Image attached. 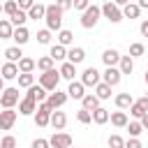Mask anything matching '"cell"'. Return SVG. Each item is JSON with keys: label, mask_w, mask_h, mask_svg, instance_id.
<instances>
[{"label": "cell", "mask_w": 148, "mask_h": 148, "mask_svg": "<svg viewBox=\"0 0 148 148\" xmlns=\"http://www.w3.org/2000/svg\"><path fill=\"white\" fill-rule=\"evenodd\" d=\"M72 42H74L72 30H60V32H58V44H60V46H69Z\"/></svg>", "instance_id": "836d02e7"}, {"label": "cell", "mask_w": 148, "mask_h": 148, "mask_svg": "<svg viewBox=\"0 0 148 148\" xmlns=\"http://www.w3.org/2000/svg\"><path fill=\"white\" fill-rule=\"evenodd\" d=\"M90 116H92V123H95V125H104V123H109V111H106L104 106L95 109Z\"/></svg>", "instance_id": "484cf974"}, {"label": "cell", "mask_w": 148, "mask_h": 148, "mask_svg": "<svg viewBox=\"0 0 148 148\" xmlns=\"http://www.w3.org/2000/svg\"><path fill=\"white\" fill-rule=\"evenodd\" d=\"M44 21H46V30H62V12L58 5H46V14H44Z\"/></svg>", "instance_id": "6da1fadb"}, {"label": "cell", "mask_w": 148, "mask_h": 148, "mask_svg": "<svg viewBox=\"0 0 148 148\" xmlns=\"http://www.w3.org/2000/svg\"><path fill=\"white\" fill-rule=\"evenodd\" d=\"M139 30H141V35H143V37H148V18H146V21H141Z\"/></svg>", "instance_id": "f907efd6"}, {"label": "cell", "mask_w": 148, "mask_h": 148, "mask_svg": "<svg viewBox=\"0 0 148 148\" xmlns=\"http://www.w3.org/2000/svg\"><path fill=\"white\" fill-rule=\"evenodd\" d=\"M44 14H46V5H42V2H35L32 7H30V12H28V18H44Z\"/></svg>", "instance_id": "83f0119b"}, {"label": "cell", "mask_w": 148, "mask_h": 148, "mask_svg": "<svg viewBox=\"0 0 148 148\" xmlns=\"http://www.w3.org/2000/svg\"><path fill=\"white\" fill-rule=\"evenodd\" d=\"M0 14H2V2H0Z\"/></svg>", "instance_id": "9f6ffc18"}, {"label": "cell", "mask_w": 148, "mask_h": 148, "mask_svg": "<svg viewBox=\"0 0 148 148\" xmlns=\"http://www.w3.org/2000/svg\"><path fill=\"white\" fill-rule=\"evenodd\" d=\"M49 146L51 148H69L72 146V136L65 134V132H53V136L49 139Z\"/></svg>", "instance_id": "ba28073f"}, {"label": "cell", "mask_w": 148, "mask_h": 148, "mask_svg": "<svg viewBox=\"0 0 148 148\" xmlns=\"http://www.w3.org/2000/svg\"><path fill=\"white\" fill-rule=\"evenodd\" d=\"M74 7H76L79 12H86V9L90 7V2H88V0H76V2H74Z\"/></svg>", "instance_id": "7dc6e473"}, {"label": "cell", "mask_w": 148, "mask_h": 148, "mask_svg": "<svg viewBox=\"0 0 148 148\" xmlns=\"http://www.w3.org/2000/svg\"><path fill=\"white\" fill-rule=\"evenodd\" d=\"M132 69H134V62H132V58H130V56H120L118 72H120V74H132Z\"/></svg>", "instance_id": "f1b7e54d"}, {"label": "cell", "mask_w": 148, "mask_h": 148, "mask_svg": "<svg viewBox=\"0 0 148 148\" xmlns=\"http://www.w3.org/2000/svg\"><path fill=\"white\" fill-rule=\"evenodd\" d=\"M109 120H111V125H116V127H127V116H125V111H113V113H109Z\"/></svg>", "instance_id": "603a6c76"}, {"label": "cell", "mask_w": 148, "mask_h": 148, "mask_svg": "<svg viewBox=\"0 0 148 148\" xmlns=\"http://www.w3.org/2000/svg\"><path fill=\"white\" fill-rule=\"evenodd\" d=\"M58 7H60V12H67V9H72V7H74V2H69V0H60V2H58Z\"/></svg>", "instance_id": "681fc988"}, {"label": "cell", "mask_w": 148, "mask_h": 148, "mask_svg": "<svg viewBox=\"0 0 148 148\" xmlns=\"http://www.w3.org/2000/svg\"><path fill=\"white\" fill-rule=\"evenodd\" d=\"M25 21H28V14H25V12H21V9H18L14 16H9L12 28H23V25H25Z\"/></svg>", "instance_id": "f546056e"}, {"label": "cell", "mask_w": 148, "mask_h": 148, "mask_svg": "<svg viewBox=\"0 0 148 148\" xmlns=\"http://www.w3.org/2000/svg\"><path fill=\"white\" fill-rule=\"evenodd\" d=\"M49 58H51L53 62H56V60H65V58H67V49L60 46V44H53L51 51H49Z\"/></svg>", "instance_id": "cb8c5ba5"}, {"label": "cell", "mask_w": 148, "mask_h": 148, "mask_svg": "<svg viewBox=\"0 0 148 148\" xmlns=\"http://www.w3.org/2000/svg\"><path fill=\"white\" fill-rule=\"evenodd\" d=\"M120 12H123V18H139V14H141V9H139L134 2H127Z\"/></svg>", "instance_id": "4316f807"}, {"label": "cell", "mask_w": 148, "mask_h": 148, "mask_svg": "<svg viewBox=\"0 0 148 148\" xmlns=\"http://www.w3.org/2000/svg\"><path fill=\"white\" fill-rule=\"evenodd\" d=\"M99 16H102V9H99V5H90V7H88L83 14H81V25H83L86 30H90V28H95V25H97Z\"/></svg>", "instance_id": "3957f363"}, {"label": "cell", "mask_w": 148, "mask_h": 148, "mask_svg": "<svg viewBox=\"0 0 148 148\" xmlns=\"http://www.w3.org/2000/svg\"><path fill=\"white\" fill-rule=\"evenodd\" d=\"M136 102H139V104H141V106H143V111H146V113H148V97H146V95H143V97H141V99H136Z\"/></svg>", "instance_id": "816d5d0a"}, {"label": "cell", "mask_w": 148, "mask_h": 148, "mask_svg": "<svg viewBox=\"0 0 148 148\" xmlns=\"http://www.w3.org/2000/svg\"><path fill=\"white\" fill-rule=\"evenodd\" d=\"M14 123H16V111L2 109V111H0V130H12Z\"/></svg>", "instance_id": "30bf717a"}, {"label": "cell", "mask_w": 148, "mask_h": 148, "mask_svg": "<svg viewBox=\"0 0 148 148\" xmlns=\"http://www.w3.org/2000/svg\"><path fill=\"white\" fill-rule=\"evenodd\" d=\"M16 5H18V9H21V12H25V14H28V12H30V7H32L35 2H32V0H18Z\"/></svg>", "instance_id": "f6af8a7d"}, {"label": "cell", "mask_w": 148, "mask_h": 148, "mask_svg": "<svg viewBox=\"0 0 148 148\" xmlns=\"http://www.w3.org/2000/svg\"><path fill=\"white\" fill-rule=\"evenodd\" d=\"M35 67L42 69V72H49V69H53V60H51L49 56H42L39 60H35Z\"/></svg>", "instance_id": "e575fe53"}, {"label": "cell", "mask_w": 148, "mask_h": 148, "mask_svg": "<svg viewBox=\"0 0 148 148\" xmlns=\"http://www.w3.org/2000/svg\"><path fill=\"white\" fill-rule=\"evenodd\" d=\"M81 104H83V109H86V111H90V113H92L95 109H99V99H97L95 95H86V97L81 99Z\"/></svg>", "instance_id": "4dcf8cb0"}, {"label": "cell", "mask_w": 148, "mask_h": 148, "mask_svg": "<svg viewBox=\"0 0 148 148\" xmlns=\"http://www.w3.org/2000/svg\"><path fill=\"white\" fill-rule=\"evenodd\" d=\"M2 12H5V14H9V16H14V14L18 12V5H16V0H7V2L2 5Z\"/></svg>", "instance_id": "ab89813d"}, {"label": "cell", "mask_w": 148, "mask_h": 148, "mask_svg": "<svg viewBox=\"0 0 148 148\" xmlns=\"http://www.w3.org/2000/svg\"><path fill=\"white\" fill-rule=\"evenodd\" d=\"M2 83H5V81H2V76H0V92H2V90H5V88H2Z\"/></svg>", "instance_id": "db71d44e"}, {"label": "cell", "mask_w": 148, "mask_h": 148, "mask_svg": "<svg viewBox=\"0 0 148 148\" xmlns=\"http://www.w3.org/2000/svg\"><path fill=\"white\" fill-rule=\"evenodd\" d=\"M146 97H148V95H146Z\"/></svg>", "instance_id": "6f0895ef"}, {"label": "cell", "mask_w": 148, "mask_h": 148, "mask_svg": "<svg viewBox=\"0 0 148 148\" xmlns=\"http://www.w3.org/2000/svg\"><path fill=\"white\" fill-rule=\"evenodd\" d=\"M35 111H37V102H35L32 97L18 99V113H21V116H32Z\"/></svg>", "instance_id": "7c38bea8"}, {"label": "cell", "mask_w": 148, "mask_h": 148, "mask_svg": "<svg viewBox=\"0 0 148 148\" xmlns=\"http://www.w3.org/2000/svg\"><path fill=\"white\" fill-rule=\"evenodd\" d=\"M120 79H123V74L118 72V67H106V72H104V81H102V83H106L109 88H113V86L120 83Z\"/></svg>", "instance_id": "8fae6325"}, {"label": "cell", "mask_w": 148, "mask_h": 148, "mask_svg": "<svg viewBox=\"0 0 148 148\" xmlns=\"http://www.w3.org/2000/svg\"><path fill=\"white\" fill-rule=\"evenodd\" d=\"M58 74H60V79H67V81L72 83L74 76H76V65H72V62H62L60 69H58Z\"/></svg>", "instance_id": "d6986e66"}, {"label": "cell", "mask_w": 148, "mask_h": 148, "mask_svg": "<svg viewBox=\"0 0 148 148\" xmlns=\"http://www.w3.org/2000/svg\"><path fill=\"white\" fill-rule=\"evenodd\" d=\"M67 99H69V97H67V92H60V90H56V92H51V95L46 97V102H44V104H46L51 111H58V109H60V106H62Z\"/></svg>", "instance_id": "52a82bcc"}, {"label": "cell", "mask_w": 148, "mask_h": 148, "mask_svg": "<svg viewBox=\"0 0 148 148\" xmlns=\"http://www.w3.org/2000/svg\"><path fill=\"white\" fill-rule=\"evenodd\" d=\"M12 32H14V28H12L9 18H0V39H12Z\"/></svg>", "instance_id": "1f68e13d"}, {"label": "cell", "mask_w": 148, "mask_h": 148, "mask_svg": "<svg viewBox=\"0 0 148 148\" xmlns=\"http://www.w3.org/2000/svg\"><path fill=\"white\" fill-rule=\"evenodd\" d=\"M81 83H83V88H86V86H97V83H99V72H97L95 67H86V69L81 72Z\"/></svg>", "instance_id": "9c48e42d"}, {"label": "cell", "mask_w": 148, "mask_h": 148, "mask_svg": "<svg viewBox=\"0 0 148 148\" xmlns=\"http://www.w3.org/2000/svg\"><path fill=\"white\" fill-rule=\"evenodd\" d=\"M58 83H60V74H58V69H49V72H42V74H39V86H42L46 92L58 90Z\"/></svg>", "instance_id": "7a4b0ae2"}, {"label": "cell", "mask_w": 148, "mask_h": 148, "mask_svg": "<svg viewBox=\"0 0 148 148\" xmlns=\"http://www.w3.org/2000/svg\"><path fill=\"white\" fill-rule=\"evenodd\" d=\"M83 90H86V88H83L81 81H72L69 88H67V97H72V99H83V97H86Z\"/></svg>", "instance_id": "5bb4252c"}, {"label": "cell", "mask_w": 148, "mask_h": 148, "mask_svg": "<svg viewBox=\"0 0 148 148\" xmlns=\"http://www.w3.org/2000/svg\"><path fill=\"white\" fill-rule=\"evenodd\" d=\"M51 123V109L42 102V104H37V111H35V125L37 127H46Z\"/></svg>", "instance_id": "8992f818"}, {"label": "cell", "mask_w": 148, "mask_h": 148, "mask_svg": "<svg viewBox=\"0 0 148 148\" xmlns=\"http://www.w3.org/2000/svg\"><path fill=\"white\" fill-rule=\"evenodd\" d=\"M146 83H148V69H146Z\"/></svg>", "instance_id": "11a10c76"}, {"label": "cell", "mask_w": 148, "mask_h": 148, "mask_svg": "<svg viewBox=\"0 0 148 148\" xmlns=\"http://www.w3.org/2000/svg\"><path fill=\"white\" fill-rule=\"evenodd\" d=\"M83 60H86V51H83L81 46H74V49H69V51H67V62L79 65V62H83Z\"/></svg>", "instance_id": "e0dca14e"}, {"label": "cell", "mask_w": 148, "mask_h": 148, "mask_svg": "<svg viewBox=\"0 0 148 148\" xmlns=\"http://www.w3.org/2000/svg\"><path fill=\"white\" fill-rule=\"evenodd\" d=\"M102 62H104L106 67H116V65L120 62V53H118L116 49H106V51L102 53Z\"/></svg>", "instance_id": "4fadbf2b"}, {"label": "cell", "mask_w": 148, "mask_h": 148, "mask_svg": "<svg viewBox=\"0 0 148 148\" xmlns=\"http://www.w3.org/2000/svg\"><path fill=\"white\" fill-rule=\"evenodd\" d=\"M18 88H30L35 86V74H18Z\"/></svg>", "instance_id": "8d00e7d4"}, {"label": "cell", "mask_w": 148, "mask_h": 148, "mask_svg": "<svg viewBox=\"0 0 148 148\" xmlns=\"http://www.w3.org/2000/svg\"><path fill=\"white\" fill-rule=\"evenodd\" d=\"M0 76H2V81H12V79L18 76V67L14 62H5L2 69H0Z\"/></svg>", "instance_id": "ac0fdd59"}, {"label": "cell", "mask_w": 148, "mask_h": 148, "mask_svg": "<svg viewBox=\"0 0 148 148\" xmlns=\"http://www.w3.org/2000/svg\"><path fill=\"white\" fill-rule=\"evenodd\" d=\"M136 7H139V9H148V0H139Z\"/></svg>", "instance_id": "f5cc1de1"}, {"label": "cell", "mask_w": 148, "mask_h": 148, "mask_svg": "<svg viewBox=\"0 0 148 148\" xmlns=\"http://www.w3.org/2000/svg\"><path fill=\"white\" fill-rule=\"evenodd\" d=\"M53 130H65V125H67V116H65V111H51V123H49Z\"/></svg>", "instance_id": "9a60e30c"}, {"label": "cell", "mask_w": 148, "mask_h": 148, "mask_svg": "<svg viewBox=\"0 0 148 148\" xmlns=\"http://www.w3.org/2000/svg\"><path fill=\"white\" fill-rule=\"evenodd\" d=\"M18 104V88H5L0 92V106L2 109H14Z\"/></svg>", "instance_id": "5b68a950"}, {"label": "cell", "mask_w": 148, "mask_h": 148, "mask_svg": "<svg viewBox=\"0 0 148 148\" xmlns=\"http://www.w3.org/2000/svg\"><path fill=\"white\" fill-rule=\"evenodd\" d=\"M16 67H18V74H32V69H35V60L23 56V58L18 60V65H16Z\"/></svg>", "instance_id": "d4e9b609"}, {"label": "cell", "mask_w": 148, "mask_h": 148, "mask_svg": "<svg viewBox=\"0 0 148 148\" xmlns=\"http://www.w3.org/2000/svg\"><path fill=\"white\" fill-rule=\"evenodd\" d=\"M76 120H79V123H83V125H88V123H92V116H90V111L81 109V111L76 113Z\"/></svg>", "instance_id": "b9f144b4"}, {"label": "cell", "mask_w": 148, "mask_h": 148, "mask_svg": "<svg viewBox=\"0 0 148 148\" xmlns=\"http://www.w3.org/2000/svg\"><path fill=\"white\" fill-rule=\"evenodd\" d=\"M109 148H125V139L120 134H111L109 136Z\"/></svg>", "instance_id": "f35d334b"}, {"label": "cell", "mask_w": 148, "mask_h": 148, "mask_svg": "<svg viewBox=\"0 0 148 148\" xmlns=\"http://www.w3.org/2000/svg\"><path fill=\"white\" fill-rule=\"evenodd\" d=\"M125 148H143V146H141L139 139H127V141H125Z\"/></svg>", "instance_id": "c3c4849f"}, {"label": "cell", "mask_w": 148, "mask_h": 148, "mask_svg": "<svg viewBox=\"0 0 148 148\" xmlns=\"http://www.w3.org/2000/svg\"><path fill=\"white\" fill-rule=\"evenodd\" d=\"M130 113H132V116H134V118H139V120H141V118H143V116H146V111H143V106H141V104H139V102H134V104H132V106H130Z\"/></svg>", "instance_id": "60d3db41"}, {"label": "cell", "mask_w": 148, "mask_h": 148, "mask_svg": "<svg viewBox=\"0 0 148 148\" xmlns=\"http://www.w3.org/2000/svg\"><path fill=\"white\" fill-rule=\"evenodd\" d=\"M113 102H116V106H118V109H130V106L134 104V99H132V95H130V92H118Z\"/></svg>", "instance_id": "7402d4cb"}, {"label": "cell", "mask_w": 148, "mask_h": 148, "mask_svg": "<svg viewBox=\"0 0 148 148\" xmlns=\"http://www.w3.org/2000/svg\"><path fill=\"white\" fill-rule=\"evenodd\" d=\"M25 97H32L35 102H39V104H42V102H46V90H44L42 86H30V88H28V92H25Z\"/></svg>", "instance_id": "ffe728a7"}, {"label": "cell", "mask_w": 148, "mask_h": 148, "mask_svg": "<svg viewBox=\"0 0 148 148\" xmlns=\"http://www.w3.org/2000/svg\"><path fill=\"white\" fill-rule=\"evenodd\" d=\"M12 39L16 42V46H23V44H28V39H30V32H28V28L23 25V28H14V32H12Z\"/></svg>", "instance_id": "2e32d148"}, {"label": "cell", "mask_w": 148, "mask_h": 148, "mask_svg": "<svg viewBox=\"0 0 148 148\" xmlns=\"http://www.w3.org/2000/svg\"><path fill=\"white\" fill-rule=\"evenodd\" d=\"M95 97H97V99H109V97H111V88L99 81V83L95 86Z\"/></svg>", "instance_id": "d6a6232c"}, {"label": "cell", "mask_w": 148, "mask_h": 148, "mask_svg": "<svg viewBox=\"0 0 148 148\" xmlns=\"http://www.w3.org/2000/svg\"><path fill=\"white\" fill-rule=\"evenodd\" d=\"M30 148H49V139H35Z\"/></svg>", "instance_id": "bcb514c9"}, {"label": "cell", "mask_w": 148, "mask_h": 148, "mask_svg": "<svg viewBox=\"0 0 148 148\" xmlns=\"http://www.w3.org/2000/svg\"><path fill=\"white\" fill-rule=\"evenodd\" d=\"M127 132H130V139H139V134L143 132V127H141L139 120H132V123H127Z\"/></svg>", "instance_id": "d590c367"}, {"label": "cell", "mask_w": 148, "mask_h": 148, "mask_svg": "<svg viewBox=\"0 0 148 148\" xmlns=\"http://www.w3.org/2000/svg\"><path fill=\"white\" fill-rule=\"evenodd\" d=\"M143 51H146V46H143L141 42L130 44V58H139V56H143Z\"/></svg>", "instance_id": "74e56055"}, {"label": "cell", "mask_w": 148, "mask_h": 148, "mask_svg": "<svg viewBox=\"0 0 148 148\" xmlns=\"http://www.w3.org/2000/svg\"><path fill=\"white\" fill-rule=\"evenodd\" d=\"M69 148H72V146H69Z\"/></svg>", "instance_id": "680465c9"}, {"label": "cell", "mask_w": 148, "mask_h": 148, "mask_svg": "<svg viewBox=\"0 0 148 148\" xmlns=\"http://www.w3.org/2000/svg\"><path fill=\"white\" fill-rule=\"evenodd\" d=\"M99 9H102V16H104V18H109L111 23H120V21H123V12H120V7H118L116 2H111V0H109V2H104Z\"/></svg>", "instance_id": "277c9868"}, {"label": "cell", "mask_w": 148, "mask_h": 148, "mask_svg": "<svg viewBox=\"0 0 148 148\" xmlns=\"http://www.w3.org/2000/svg\"><path fill=\"white\" fill-rule=\"evenodd\" d=\"M0 148H16V139L12 134H7L2 141H0Z\"/></svg>", "instance_id": "ee69618b"}, {"label": "cell", "mask_w": 148, "mask_h": 148, "mask_svg": "<svg viewBox=\"0 0 148 148\" xmlns=\"http://www.w3.org/2000/svg\"><path fill=\"white\" fill-rule=\"evenodd\" d=\"M5 58H7V62H14V65H18V60L23 58V51H21V46H9V49L5 51Z\"/></svg>", "instance_id": "44dd1931"}, {"label": "cell", "mask_w": 148, "mask_h": 148, "mask_svg": "<svg viewBox=\"0 0 148 148\" xmlns=\"http://www.w3.org/2000/svg\"><path fill=\"white\" fill-rule=\"evenodd\" d=\"M37 42H39V44H51V32H49L46 28L39 30V32H37Z\"/></svg>", "instance_id": "7bdbcfd3"}]
</instances>
